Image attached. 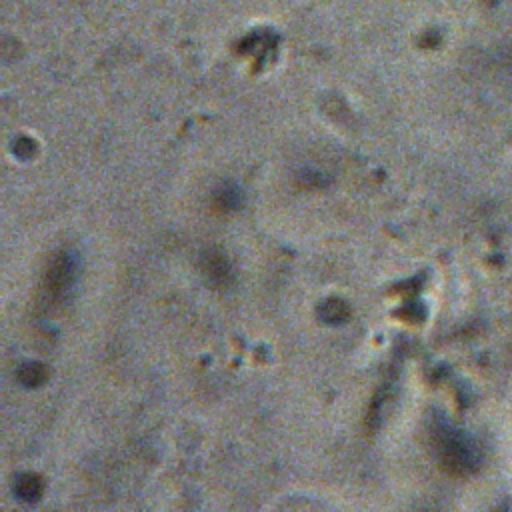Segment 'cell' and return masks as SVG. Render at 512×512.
<instances>
[{
	"label": "cell",
	"instance_id": "8992f818",
	"mask_svg": "<svg viewBox=\"0 0 512 512\" xmlns=\"http://www.w3.org/2000/svg\"><path fill=\"white\" fill-rule=\"evenodd\" d=\"M318 316L326 324H344L350 318V306L346 300L330 296L320 302Z\"/></svg>",
	"mask_w": 512,
	"mask_h": 512
},
{
	"label": "cell",
	"instance_id": "5b68a950",
	"mask_svg": "<svg viewBox=\"0 0 512 512\" xmlns=\"http://www.w3.org/2000/svg\"><path fill=\"white\" fill-rule=\"evenodd\" d=\"M14 494L22 500V502H36L40 500L42 492H44V482L38 474L34 472H22L14 478V486H12Z\"/></svg>",
	"mask_w": 512,
	"mask_h": 512
},
{
	"label": "cell",
	"instance_id": "7a4b0ae2",
	"mask_svg": "<svg viewBox=\"0 0 512 512\" xmlns=\"http://www.w3.org/2000/svg\"><path fill=\"white\" fill-rule=\"evenodd\" d=\"M78 256L72 250H60L48 264L44 276V290L50 298L60 300L76 282Z\"/></svg>",
	"mask_w": 512,
	"mask_h": 512
},
{
	"label": "cell",
	"instance_id": "52a82bcc",
	"mask_svg": "<svg viewBox=\"0 0 512 512\" xmlns=\"http://www.w3.org/2000/svg\"><path fill=\"white\" fill-rule=\"evenodd\" d=\"M16 378L26 388H38L48 380V368L42 362L30 360V362H24L18 366Z\"/></svg>",
	"mask_w": 512,
	"mask_h": 512
},
{
	"label": "cell",
	"instance_id": "3957f363",
	"mask_svg": "<svg viewBox=\"0 0 512 512\" xmlns=\"http://www.w3.org/2000/svg\"><path fill=\"white\" fill-rule=\"evenodd\" d=\"M200 270L216 288H228L234 280V270L228 256L218 248H208L200 256Z\"/></svg>",
	"mask_w": 512,
	"mask_h": 512
},
{
	"label": "cell",
	"instance_id": "6da1fadb",
	"mask_svg": "<svg viewBox=\"0 0 512 512\" xmlns=\"http://www.w3.org/2000/svg\"><path fill=\"white\" fill-rule=\"evenodd\" d=\"M434 450L442 468L454 476H468L480 466L476 442L464 430L448 422L434 426Z\"/></svg>",
	"mask_w": 512,
	"mask_h": 512
},
{
	"label": "cell",
	"instance_id": "277c9868",
	"mask_svg": "<svg viewBox=\"0 0 512 512\" xmlns=\"http://www.w3.org/2000/svg\"><path fill=\"white\" fill-rule=\"evenodd\" d=\"M244 204V192L240 186L232 184V182H226L222 186H218L212 194V206L218 210V212H236L240 210Z\"/></svg>",
	"mask_w": 512,
	"mask_h": 512
}]
</instances>
